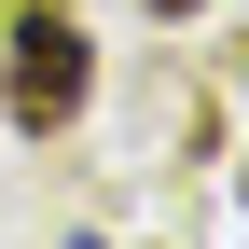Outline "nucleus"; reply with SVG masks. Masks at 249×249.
Here are the masks:
<instances>
[{
    "label": "nucleus",
    "instance_id": "1",
    "mask_svg": "<svg viewBox=\"0 0 249 249\" xmlns=\"http://www.w3.org/2000/svg\"><path fill=\"white\" fill-rule=\"evenodd\" d=\"M83 97H97V42H83V14H14V42H0V111H14L28 139H55Z\"/></svg>",
    "mask_w": 249,
    "mask_h": 249
}]
</instances>
